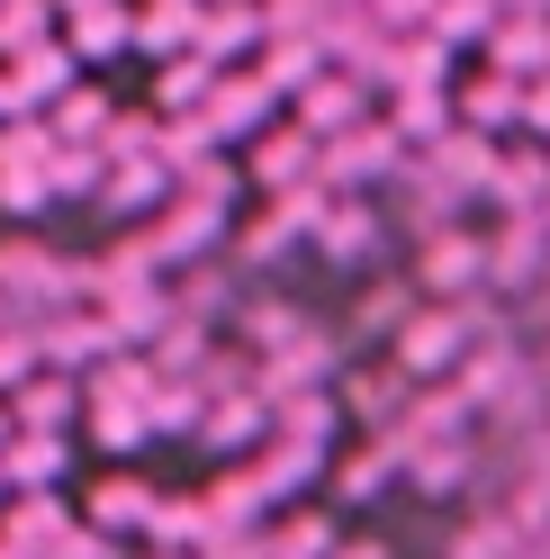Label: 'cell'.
Here are the masks:
<instances>
[{
	"label": "cell",
	"instance_id": "obj_5",
	"mask_svg": "<svg viewBox=\"0 0 550 559\" xmlns=\"http://www.w3.org/2000/svg\"><path fill=\"white\" fill-rule=\"evenodd\" d=\"M334 559H397L388 542H334Z\"/></svg>",
	"mask_w": 550,
	"mask_h": 559
},
{
	"label": "cell",
	"instance_id": "obj_1",
	"mask_svg": "<svg viewBox=\"0 0 550 559\" xmlns=\"http://www.w3.org/2000/svg\"><path fill=\"white\" fill-rule=\"evenodd\" d=\"M452 118L461 127H524V73H469L461 91H452Z\"/></svg>",
	"mask_w": 550,
	"mask_h": 559
},
{
	"label": "cell",
	"instance_id": "obj_4",
	"mask_svg": "<svg viewBox=\"0 0 550 559\" xmlns=\"http://www.w3.org/2000/svg\"><path fill=\"white\" fill-rule=\"evenodd\" d=\"M19 415H27V425H46V415L63 425V415H73V389H63V379H27V389H19Z\"/></svg>",
	"mask_w": 550,
	"mask_h": 559
},
{
	"label": "cell",
	"instance_id": "obj_3",
	"mask_svg": "<svg viewBox=\"0 0 550 559\" xmlns=\"http://www.w3.org/2000/svg\"><path fill=\"white\" fill-rule=\"evenodd\" d=\"M46 37H55L46 0H0V55H27V46H46Z\"/></svg>",
	"mask_w": 550,
	"mask_h": 559
},
{
	"label": "cell",
	"instance_id": "obj_2",
	"mask_svg": "<svg viewBox=\"0 0 550 559\" xmlns=\"http://www.w3.org/2000/svg\"><path fill=\"white\" fill-rule=\"evenodd\" d=\"M307 243H316L325 262H361V253H370V207H361V199H343V207H325V226L307 235Z\"/></svg>",
	"mask_w": 550,
	"mask_h": 559
}]
</instances>
